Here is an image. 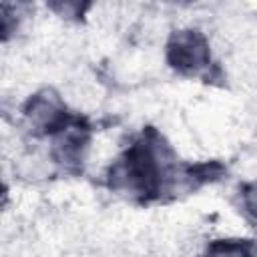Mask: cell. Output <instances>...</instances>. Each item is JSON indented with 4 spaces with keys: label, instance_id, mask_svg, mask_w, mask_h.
<instances>
[{
    "label": "cell",
    "instance_id": "cell-1",
    "mask_svg": "<svg viewBox=\"0 0 257 257\" xmlns=\"http://www.w3.org/2000/svg\"><path fill=\"white\" fill-rule=\"evenodd\" d=\"M167 62L181 74L197 76L211 66L209 38L197 28H179L167 40Z\"/></svg>",
    "mask_w": 257,
    "mask_h": 257
},
{
    "label": "cell",
    "instance_id": "cell-4",
    "mask_svg": "<svg viewBox=\"0 0 257 257\" xmlns=\"http://www.w3.org/2000/svg\"><path fill=\"white\" fill-rule=\"evenodd\" d=\"M241 207L253 219H257V177L241 187Z\"/></svg>",
    "mask_w": 257,
    "mask_h": 257
},
{
    "label": "cell",
    "instance_id": "cell-2",
    "mask_svg": "<svg viewBox=\"0 0 257 257\" xmlns=\"http://www.w3.org/2000/svg\"><path fill=\"white\" fill-rule=\"evenodd\" d=\"M22 124L32 135L52 137L66 126V102L52 88H40L22 106Z\"/></svg>",
    "mask_w": 257,
    "mask_h": 257
},
{
    "label": "cell",
    "instance_id": "cell-5",
    "mask_svg": "<svg viewBox=\"0 0 257 257\" xmlns=\"http://www.w3.org/2000/svg\"><path fill=\"white\" fill-rule=\"evenodd\" d=\"M48 10L54 12L56 16L72 18V16H80L84 6L78 4V2H52V4H48Z\"/></svg>",
    "mask_w": 257,
    "mask_h": 257
},
{
    "label": "cell",
    "instance_id": "cell-3",
    "mask_svg": "<svg viewBox=\"0 0 257 257\" xmlns=\"http://www.w3.org/2000/svg\"><path fill=\"white\" fill-rule=\"evenodd\" d=\"M205 257H257V249L245 239H217L207 247Z\"/></svg>",
    "mask_w": 257,
    "mask_h": 257
}]
</instances>
